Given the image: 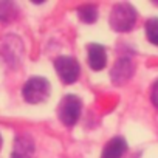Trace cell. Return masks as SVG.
Here are the masks:
<instances>
[{"mask_svg": "<svg viewBox=\"0 0 158 158\" xmlns=\"http://www.w3.org/2000/svg\"><path fill=\"white\" fill-rule=\"evenodd\" d=\"M135 22H136V11L129 3L115 5L112 13H110V17H109L110 27L118 33L130 31L135 27Z\"/></svg>", "mask_w": 158, "mask_h": 158, "instance_id": "obj_1", "label": "cell"}, {"mask_svg": "<svg viewBox=\"0 0 158 158\" xmlns=\"http://www.w3.org/2000/svg\"><path fill=\"white\" fill-rule=\"evenodd\" d=\"M81 109H82L81 99L76 95H67V96H64V99L60 101V104L57 107L59 119L67 127H71L77 123L79 116H81Z\"/></svg>", "mask_w": 158, "mask_h": 158, "instance_id": "obj_2", "label": "cell"}, {"mask_svg": "<svg viewBox=\"0 0 158 158\" xmlns=\"http://www.w3.org/2000/svg\"><path fill=\"white\" fill-rule=\"evenodd\" d=\"M22 95L27 102L39 104L50 96V82L44 77H31L23 85Z\"/></svg>", "mask_w": 158, "mask_h": 158, "instance_id": "obj_3", "label": "cell"}, {"mask_svg": "<svg viewBox=\"0 0 158 158\" xmlns=\"http://www.w3.org/2000/svg\"><path fill=\"white\" fill-rule=\"evenodd\" d=\"M54 68L64 84H73L79 76V64L74 57L60 56L54 60Z\"/></svg>", "mask_w": 158, "mask_h": 158, "instance_id": "obj_4", "label": "cell"}, {"mask_svg": "<svg viewBox=\"0 0 158 158\" xmlns=\"http://www.w3.org/2000/svg\"><path fill=\"white\" fill-rule=\"evenodd\" d=\"M133 71H135L133 62L129 57H121V59H118L115 62V65H113V68L110 71V79H112L113 84L123 85L132 77Z\"/></svg>", "mask_w": 158, "mask_h": 158, "instance_id": "obj_5", "label": "cell"}, {"mask_svg": "<svg viewBox=\"0 0 158 158\" xmlns=\"http://www.w3.org/2000/svg\"><path fill=\"white\" fill-rule=\"evenodd\" d=\"M34 155V141L30 135H19L14 139V147L11 158H33Z\"/></svg>", "mask_w": 158, "mask_h": 158, "instance_id": "obj_6", "label": "cell"}, {"mask_svg": "<svg viewBox=\"0 0 158 158\" xmlns=\"http://www.w3.org/2000/svg\"><path fill=\"white\" fill-rule=\"evenodd\" d=\"M107 62V54L102 45L99 44H90L89 45V64L93 70L99 71L106 67Z\"/></svg>", "mask_w": 158, "mask_h": 158, "instance_id": "obj_7", "label": "cell"}, {"mask_svg": "<svg viewBox=\"0 0 158 158\" xmlns=\"http://www.w3.org/2000/svg\"><path fill=\"white\" fill-rule=\"evenodd\" d=\"M126 152H127V143H126V139L121 138V136H115L113 139H110L106 144L101 158H121Z\"/></svg>", "mask_w": 158, "mask_h": 158, "instance_id": "obj_8", "label": "cell"}, {"mask_svg": "<svg viewBox=\"0 0 158 158\" xmlns=\"http://www.w3.org/2000/svg\"><path fill=\"white\" fill-rule=\"evenodd\" d=\"M79 19L85 23H93L98 19V8L95 5H84L77 10Z\"/></svg>", "mask_w": 158, "mask_h": 158, "instance_id": "obj_9", "label": "cell"}, {"mask_svg": "<svg viewBox=\"0 0 158 158\" xmlns=\"http://www.w3.org/2000/svg\"><path fill=\"white\" fill-rule=\"evenodd\" d=\"M17 16V8L13 2H0V22H10Z\"/></svg>", "mask_w": 158, "mask_h": 158, "instance_id": "obj_10", "label": "cell"}, {"mask_svg": "<svg viewBox=\"0 0 158 158\" xmlns=\"http://www.w3.org/2000/svg\"><path fill=\"white\" fill-rule=\"evenodd\" d=\"M146 36L150 44L158 47V19L156 17L149 19L146 22Z\"/></svg>", "mask_w": 158, "mask_h": 158, "instance_id": "obj_11", "label": "cell"}, {"mask_svg": "<svg viewBox=\"0 0 158 158\" xmlns=\"http://www.w3.org/2000/svg\"><path fill=\"white\" fill-rule=\"evenodd\" d=\"M150 98H152L153 106L158 109V81L153 84V89H152V95H150Z\"/></svg>", "mask_w": 158, "mask_h": 158, "instance_id": "obj_12", "label": "cell"}, {"mask_svg": "<svg viewBox=\"0 0 158 158\" xmlns=\"http://www.w3.org/2000/svg\"><path fill=\"white\" fill-rule=\"evenodd\" d=\"M0 147H2V136H0Z\"/></svg>", "mask_w": 158, "mask_h": 158, "instance_id": "obj_13", "label": "cell"}]
</instances>
